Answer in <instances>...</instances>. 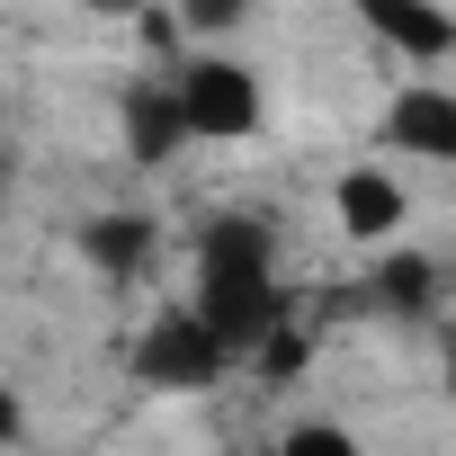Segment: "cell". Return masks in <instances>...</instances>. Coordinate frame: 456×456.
Instances as JSON below:
<instances>
[{
  "mask_svg": "<svg viewBox=\"0 0 456 456\" xmlns=\"http://www.w3.org/2000/svg\"><path fill=\"white\" fill-rule=\"evenodd\" d=\"M81 251H90L108 278H134V269L152 260V215H99L90 233H81Z\"/></svg>",
  "mask_w": 456,
  "mask_h": 456,
  "instance_id": "cell-8",
  "label": "cell"
},
{
  "mask_svg": "<svg viewBox=\"0 0 456 456\" xmlns=\"http://www.w3.org/2000/svg\"><path fill=\"white\" fill-rule=\"evenodd\" d=\"M260 367H269L278 385H287V376H305V331H287V322H278V331L260 340Z\"/></svg>",
  "mask_w": 456,
  "mask_h": 456,
  "instance_id": "cell-11",
  "label": "cell"
},
{
  "mask_svg": "<svg viewBox=\"0 0 456 456\" xmlns=\"http://www.w3.org/2000/svg\"><path fill=\"white\" fill-rule=\"evenodd\" d=\"M367 28H376L385 45L420 54V63L456 45V19H447V10H429V0H367Z\"/></svg>",
  "mask_w": 456,
  "mask_h": 456,
  "instance_id": "cell-7",
  "label": "cell"
},
{
  "mask_svg": "<svg viewBox=\"0 0 456 456\" xmlns=\"http://www.w3.org/2000/svg\"><path fill=\"white\" fill-rule=\"evenodd\" d=\"M179 143H188L179 90H170V81H134V90H126V152H134L143 170H161Z\"/></svg>",
  "mask_w": 456,
  "mask_h": 456,
  "instance_id": "cell-4",
  "label": "cell"
},
{
  "mask_svg": "<svg viewBox=\"0 0 456 456\" xmlns=\"http://www.w3.org/2000/svg\"><path fill=\"white\" fill-rule=\"evenodd\" d=\"M197 314L224 349H260L278 331V278H269V224L224 215L197 242Z\"/></svg>",
  "mask_w": 456,
  "mask_h": 456,
  "instance_id": "cell-1",
  "label": "cell"
},
{
  "mask_svg": "<svg viewBox=\"0 0 456 456\" xmlns=\"http://www.w3.org/2000/svg\"><path fill=\"white\" fill-rule=\"evenodd\" d=\"M376 296H385L394 314H420V305L438 296V269H429L420 251H403V260H385V269H376Z\"/></svg>",
  "mask_w": 456,
  "mask_h": 456,
  "instance_id": "cell-9",
  "label": "cell"
},
{
  "mask_svg": "<svg viewBox=\"0 0 456 456\" xmlns=\"http://www.w3.org/2000/svg\"><path fill=\"white\" fill-rule=\"evenodd\" d=\"M19 429H28V411H19V394L0 385V447H19Z\"/></svg>",
  "mask_w": 456,
  "mask_h": 456,
  "instance_id": "cell-12",
  "label": "cell"
},
{
  "mask_svg": "<svg viewBox=\"0 0 456 456\" xmlns=\"http://www.w3.org/2000/svg\"><path fill=\"white\" fill-rule=\"evenodd\" d=\"M224 367H233V349H224L215 331H206V314H161L143 340H134V376L143 385H161V394H206Z\"/></svg>",
  "mask_w": 456,
  "mask_h": 456,
  "instance_id": "cell-3",
  "label": "cell"
},
{
  "mask_svg": "<svg viewBox=\"0 0 456 456\" xmlns=\"http://www.w3.org/2000/svg\"><path fill=\"white\" fill-rule=\"evenodd\" d=\"M179 117H188V134H206V143H242L251 126H260V72H242L233 54H197V63H179Z\"/></svg>",
  "mask_w": 456,
  "mask_h": 456,
  "instance_id": "cell-2",
  "label": "cell"
},
{
  "mask_svg": "<svg viewBox=\"0 0 456 456\" xmlns=\"http://www.w3.org/2000/svg\"><path fill=\"white\" fill-rule=\"evenodd\" d=\"M331 215L349 224L358 242H385V233H394V224H403L411 206H403V188H394L385 170H349V179L331 188Z\"/></svg>",
  "mask_w": 456,
  "mask_h": 456,
  "instance_id": "cell-6",
  "label": "cell"
},
{
  "mask_svg": "<svg viewBox=\"0 0 456 456\" xmlns=\"http://www.w3.org/2000/svg\"><path fill=\"white\" fill-rule=\"evenodd\" d=\"M385 134L403 152H420V161H456V99L447 90H403L385 108Z\"/></svg>",
  "mask_w": 456,
  "mask_h": 456,
  "instance_id": "cell-5",
  "label": "cell"
},
{
  "mask_svg": "<svg viewBox=\"0 0 456 456\" xmlns=\"http://www.w3.org/2000/svg\"><path fill=\"white\" fill-rule=\"evenodd\" d=\"M278 456H358V438H349V429H340V420H296V429H287V447H278Z\"/></svg>",
  "mask_w": 456,
  "mask_h": 456,
  "instance_id": "cell-10",
  "label": "cell"
},
{
  "mask_svg": "<svg viewBox=\"0 0 456 456\" xmlns=\"http://www.w3.org/2000/svg\"><path fill=\"white\" fill-rule=\"evenodd\" d=\"M447 385H456V340H447Z\"/></svg>",
  "mask_w": 456,
  "mask_h": 456,
  "instance_id": "cell-13",
  "label": "cell"
}]
</instances>
